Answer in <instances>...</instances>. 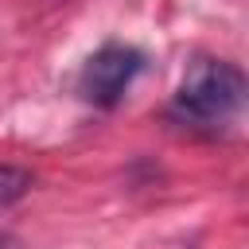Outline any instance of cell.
Wrapping results in <instances>:
<instances>
[{"mask_svg": "<svg viewBox=\"0 0 249 249\" xmlns=\"http://www.w3.org/2000/svg\"><path fill=\"white\" fill-rule=\"evenodd\" d=\"M0 249H8V237H4V233H0Z\"/></svg>", "mask_w": 249, "mask_h": 249, "instance_id": "4", "label": "cell"}, {"mask_svg": "<svg viewBox=\"0 0 249 249\" xmlns=\"http://www.w3.org/2000/svg\"><path fill=\"white\" fill-rule=\"evenodd\" d=\"M245 105V74L241 66L226 62V58H198L175 97H171V117L187 128H206L218 132L226 124H233V117Z\"/></svg>", "mask_w": 249, "mask_h": 249, "instance_id": "1", "label": "cell"}, {"mask_svg": "<svg viewBox=\"0 0 249 249\" xmlns=\"http://www.w3.org/2000/svg\"><path fill=\"white\" fill-rule=\"evenodd\" d=\"M31 183H35V175H31L27 167H19V163H0V210L16 206V202L31 191Z\"/></svg>", "mask_w": 249, "mask_h": 249, "instance_id": "3", "label": "cell"}, {"mask_svg": "<svg viewBox=\"0 0 249 249\" xmlns=\"http://www.w3.org/2000/svg\"><path fill=\"white\" fill-rule=\"evenodd\" d=\"M140 70H144V51L140 47H132V43H105V47H97L82 62L78 93H82V101H89L97 109H113L128 93V86L136 82Z\"/></svg>", "mask_w": 249, "mask_h": 249, "instance_id": "2", "label": "cell"}]
</instances>
